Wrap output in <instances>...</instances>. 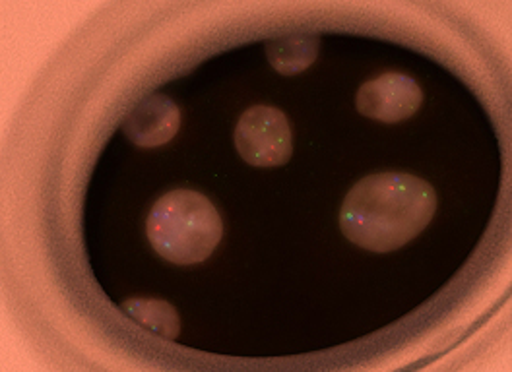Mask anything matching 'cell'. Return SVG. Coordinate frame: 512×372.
<instances>
[{"label":"cell","mask_w":512,"mask_h":372,"mask_svg":"<svg viewBox=\"0 0 512 372\" xmlns=\"http://www.w3.org/2000/svg\"><path fill=\"white\" fill-rule=\"evenodd\" d=\"M435 210L437 194L427 181L408 173H379L350 190L340 227L357 247L390 252L416 239Z\"/></svg>","instance_id":"1"},{"label":"cell","mask_w":512,"mask_h":372,"mask_svg":"<svg viewBox=\"0 0 512 372\" xmlns=\"http://www.w3.org/2000/svg\"><path fill=\"white\" fill-rule=\"evenodd\" d=\"M146 231L152 247L165 260L191 266L206 260L220 245L224 223L204 194L173 190L152 208Z\"/></svg>","instance_id":"2"},{"label":"cell","mask_w":512,"mask_h":372,"mask_svg":"<svg viewBox=\"0 0 512 372\" xmlns=\"http://www.w3.org/2000/svg\"><path fill=\"white\" fill-rule=\"evenodd\" d=\"M235 146L241 157L255 167H280L288 163L293 142L288 117L266 105L243 113L235 128Z\"/></svg>","instance_id":"3"},{"label":"cell","mask_w":512,"mask_h":372,"mask_svg":"<svg viewBox=\"0 0 512 372\" xmlns=\"http://www.w3.org/2000/svg\"><path fill=\"white\" fill-rule=\"evenodd\" d=\"M423 103V92L416 80L404 74H384L363 84L355 97L361 115L381 121L400 123L416 115Z\"/></svg>","instance_id":"4"},{"label":"cell","mask_w":512,"mask_h":372,"mask_svg":"<svg viewBox=\"0 0 512 372\" xmlns=\"http://www.w3.org/2000/svg\"><path fill=\"white\" fill-rule=\"evenodd\" d=\"M179 124V107L169 97L154 93L134 109L123 130L132 144L140 148H158L177 134Z\"/></svg>","instance_id":"5"},{"label":"cell","mask_w":512,"mask_h":372,"mask_svg":"<svg viewBox=\"0 0 512 372\" xmlns=\"http://www.w3.org/2000/svg\"><path fill=\"white\" fill-rule=\"evenodd\" d=\"M319 55V39L315 35L293 33L266 43V57L284 76L307 70Z\"/></svg>","instance_id":"6"},{"label":"cell","mask_w":512,"mask_h":372,"mask_svg":"<svg viewBox=\"0 0 512 372\" xmlns=\"http://www.w3.org/2000/svg\"><path fill=\"white\" fill-rule=\"evenodd\" d=\"M123 309L127 310L128 316L136 320L142 328L154 332L160 338L175 340L179 334V316L165 301L134 299L125 303Z\"/></svg>","instance_id":"7"}]
</instances>
